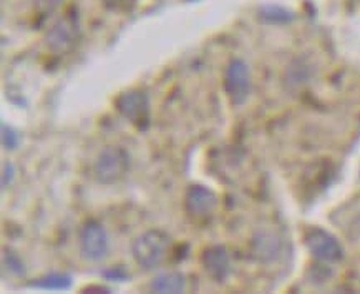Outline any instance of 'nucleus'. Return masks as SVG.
<instances>
[{
	"label": "nucleus",
	"instance_id": "f257e3e1",
	"mask_svg": "<svg viewBox=\"0 0 360 294\" xmlns=\"http://www.w3.org/2000/svg\"><path fill=\"white\" fill-rule=\"evenodd\" d=\"M173 251V240L163 229H146L135 238L131 245V255L136 264L145 271H155L168 261Z\"/></svg>",
	"mask_w": 360,
	"mask_h": 294
},
{
	"label": "nucleus",
	"instance_id": "f03ea898",
	"mask_svg": "<svg viewBox=\"0 0 360 294\" xmlns=\"http://www.w3.org/2000/svg\"><path fill=\"white\" fill-rule=\"evenodd\" d=\"M131 167V156L120 145H108L96 155L94 174L96 183L105 186L117 185L127 177Z\"/></svg>",
	"mask_w": 360,
	"mask_h": 294
},
{
	"label": "nucleus",
	"instance_id": "7ed1b4c3",
	"mask_svg": "<svg viewBox=\"0 0 360 294\" xmlns=\"http://www.w3.org/2000/svg\"><path fill=\"white\" fill-rule=\"evenodd\" d=\"M78 250L82 258L90 263H101L110 255V236L103 224L86 219L78 231Z\"/></svg>",
	"mask_w": 360,
	"mask_h": 294
},
{
	"label": "nucleus",
	"instance_id": "20e7f679",
	"mask_svg": "<svg viewBox=\"0 0 360 294\" xmlns=\"http://www.w3.org/2000/svg\"><path fill=\"white\" fill-rule=\"evenodd\" d=\"M118 113L131 123L138 130L146 132L151 123V107L150 98L143 90H127L118 95L117 102H115Z\"/></svg>",
	"mask_w": 360,
	"mask_h": 294
},
{
	"label": "nucleus",
	"instance_id": "39448f33",
	"mask_svg": "<svg viewBox=\"0 0 360 294\" xmlns=\"http://www.w3.org/2000/svg\"><path fill=\"white\" fill-rule=\"evenodd\" d=\"M80 18L77 12H67L58 18L47 32V47L53 53L63 55L72 52L80 39Z\"/></svg>",
	"mask_w": 360,
	"mask_h": 294
},
{
	"label": "nucleus",
	"instance_id": "423d86ee",
	"mask_svg": "<svg viewBox=\"0 0 360 294\" xmlns=\"http://www.w3.org/2000/svg\"><path fill=\"white\" fill-rule=\"evenodd\" d=\"M224 91L234 107H241L248 102L251 94V72L248 63L241 58H233L226 67Z\"/></svg>",
	"mask_w": 360,
	"mask_h": 294
},
{
	"label": "nucleus",
	"instance_id": "0eeeda50",
	"mask_svg": "<svg viewBox=\"0 0 360 294\" xmlns=\"http://www.w3.org/2000/svg\"><path fill=\"white\" fill-rule=\"evenodd\" d=\"M218 208V196L202 185L188 186L184 193V211L193 223H206L213 218Z\"/></svg>",
	"mask_w": 360,
	"mask_h": 294
},
{
	"label": "nucleus",
	"instance_id": "6e6552de",
	"mask_svg": "<svg viewBox=\"0 0 360 294\" xmlns=\"http://www.w3.org/2000/svg\"><path fill=\"white\" fill-rule=\"evenodd\" d=\"M306 246L317 261L324 264L339 263L344 258V248L335 236L322 228H311L306 231Z\"/></svg>",
	"mask_w": 360,
	"mask_h": 294
},
{
	"label": "nucleus",
	"instance_id": "1a4fd4ad",
	"mask_svg": "<svg viewBox=\"0 0 360 294\" xmlns=\"http://www.w3.org/2000/svg\"><path fill=\"white\" fill-rule=\"evenodd\" d=\"M201 264L206 274L216 283H224L231 274V258L224 246L206 248L201 255Z\"/></svg>",
	"mask_w": 360,
	"mask_h": 294
},
{
	"label": "nucleus",
	"instance_id": "9d476101",
	"mask_svg": "<svg viewBox=\"0 0 360 294\" xmlns=\"http://www.w3.org/2000/svg\"><path fill=\"white\" fill-rule=\"evenodd\" d=\"M252 256L261 263H271L279 256L281 241L274 233L259 231L252 238L251 243Z\"/></svg>",
	"mask_w": 360,
	"mask_h": 294
},
{
	"label": "nucleus",
	"instance_id": "9b49d317",
	"mask_svg": "<svg viewBox=\"0 0 360 294\" xmlns=\"http://www.w3.org/2000/svg\"><path fill=\"white\" fill-rule=\"evenodd\" d=\"M151 293L158 294H179L186 289V276L179 271H168V273L158 274L148 284Z\"/></svg>",
	"mask_w": 360,
	"mask_h": 294
},
{
	"label": "nucleus",
	"instance_id": "f8f14e48",
	"mask_svg": "<svg viewBox=\"0 0 360 294\" xmlns=\"http://www.w3.org/2000/svg\"><path fill=\"white\" fill-rule=\"evenodd\" d=\"M30 286L40 289H68L72 286V278L65 273H49L30 283Z\"/></svg>",
	"mask_w": 360,
	"mask_h": 294
},
{
	"label": "nucleus",
	"instance_id": "ddd939ff",
	"mask_svg": "<svg viewBox=\"0 0 360 294\" xmlns=\"http://www.w3.org/2000/svg\"><path fill=\"white\" fill-rule=\"evenodd\" d=\"M309 77H311V68L307 65H304L302 62L299 63H292L288 68V75H285V82L290 87H301L309 82Z\"/></svg>",
	"mask_w": 360,
	"mask_h": 294
},
{
	"label": "nucleus",
	"instance_id": "4468645a",
	"mask_svg": "<svg viewBox=\"0 0 360 294\" xmlns=\"http://www.w3.org/2000/svg\"><path fill=\"white\" fill-rule=\"evenodd\" d=\"M4 266L15 274V276H24L25 274V263L15 251L6 250L4 251Z\"/></svg>",
	"mask_w": 360,
	"mask_h": 294
},
{
	"label": "nucleus",
	"instance_id": "2eb2a0df",
	"mask_svg": "<svg viewBox=\"0 0 360 294\" xmlns=\"http://www.w3.org/2000/svg\"><path fill=\"white\" fill-rule=\"evenodd\" d=\"M100 2L113 13H130L138 6V0H100Z\"/></svg>",
	"mask_w": 360,
	"mask_h": 294
},
{
	"label": "nucleus",
	"instance_id": "dca6fc26",
	"mask_svg": "<svg viewBox=\"0 0 360 294\" xmlns=\"http://www.w3.org/2000/svg\"><path fill=\"white\" fill-rule=\"evenodd\" d=\"M262 18L271 22V24H284V22H289L292 18V13L281 7H266L262 8Z\"/></svg>",
	"mask_w": 360,
	"mask_h": 294
},
{
	"label": "nucleus",
	"instance_id": "f3484780",
	"mask_svg": "<svg viewBox=\"0 0 360 294\" xmlns=\"http://www.w3.org/2000/svg\"><path fill=\"white\" fill-rule=\"evenodd\" d=\"M18 143H20V136L13 130L12 127H8L7 123H2V145L6 150H17Z\"/></svg>",
	"mask_w": 360,
	"mask_h": 294
},
{
	"label": "nucleus",
	"instance_id": "a211bd4d",
	"mask_svg": "<svg viewBox=\"0 0 360 294\" xmlns=\"http://www.w3.org/2000/svg\"><path fill=\"white\" fill-rule=\"evenodd\" d=\"M62 0H35V8L41 17H47L58 8Z\"/></svg>",
	"mask_w": 360,
	"mask_h": 294
},
{
	"label": "nucleus",
	"instance_id": "6ab92c4d",
	"mask_svg": "<svg viewBox=\"0 0 360 294\" xmlns=\"http://www.w3.org/2000/svg\"><path fill=\"white\" fill-rule=\"evenodd\" d=\"M103 274L105 278L110 279V281H127V279H130V273H128L123 264L113 266V268L105 271Z\"/></svg>",
	"mask_w": 360,
	"mask_h": 294
},
{
	"label": "nucleus",
	"instance_id": "aec40b11",
	"mask_svg": "<svg viewBox=\"0 0 360 294\" xmlns=\"http://www.w3.org/2000/svg\"><path fill=\"white\" fill-rule=\"evenodd\" d=\"M13 178H15V167L12 163H4V170H2V188L6 190L12 185Z\"/></svg>",
	"mask_w": 360,
	"mask_h": 294
},
{
	"label": "nucleus",
	"instance_id": "412c9836",
	"mask_svg": "<svg viewBox=\"0 0 360 294\" xmlns=\"http://www.w3.org/2000/svg\"><path fill=\"white\" fill-rule=\"evenodd\" d=\"M83 291H86V293H91V291H98V293H110V289H108V288H105V286H89V288H85V289H83Z\"/></svg>",
	"mask_w": 360,
	"mask_h": 294
}]
</instances>
